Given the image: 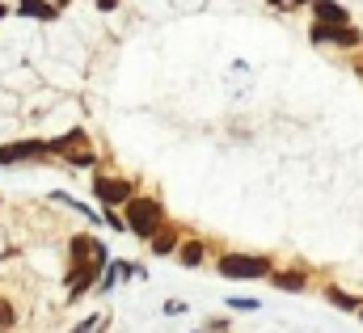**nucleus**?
Segmentation results:
<instances>
[{
  "label": "nucleus",
  "mask_w": 363,
  "mask_h": 333,
  "mask_svg": "<svg viewBox=\"0 0 363 333\" xmlns=\"http://www.w3.org/2000/svg\"><path fill=\"white\" fill-rule=\"evenodd\" d=\"M313 43H325V47H359L363 43V30H355V26H317L313 21Z\"/></svg>",
  "instance_id": "5"
},
{
  "label": "nucleus",
  "mask_w": 363,
  "mask_h": 333,
  "mask_svg": "<svg viewBox=\"0 0 363 333\" xmlns=\"http://www.w3.org/2000/svg\"><path fill=\"white\" fill-rule=\"evenodd\" d=\"M178 261L186 266V270L203 266V261H207V249H203V241H186V245H178Z\"/></svg>",
  "instance_id": "10"
},
{
  "label": "nucleus",
  "mask_w": 363,
  "mask_h": 333,
  "mask_svg": "<svg viewBox=\"0 0 363 333\" xmlns=\"http://www.w3.org/2000/svg\"><path fill=\"white\" fill-rule=\"evenodd\" d=\"M43 157H51L47 140H17L0 148V165H21V161H43Z\"/></svg>",
  "instance_id": "6"
},
{
  "label": "nucleus",
  "mask_w": 363,
  "mask_h": 333,
  "mask_svg": "<svg viewBox=\"0 0 363 333\" xmlns=\"http://www.w3.org/2000/svg\"><path fill=\"white\" fill-rule=\"evenodd\" d=\"M4 13H9V9H4V4H0V17H4Z\"/></svg>",
  "instance_id": "20"
},
{
  "label": "nucleus",
  "mask_w": 363,
  "mask_h": 333,
  "mask_svg": "<svg viewBox=\"0 0 363 333\" xmlns=\"http://www.w3.org/2000/svg\"><path fill=\"white\" fill-rule=\"evenodd\" d=\"M17 329V308L9 295H0V333H13Z\"/></svg>",
  "instance_id": "13"
},
{
  "label": "nucleus",
  "mask_w": 363,
  "mask_h": 333,
  "mask_svg": "<svg viewBox=\"0 0 363 333\" xmlns=\"http://www.w3.org/2000/svg\"><path fill=\"white\" fill-rule=\"evenodd\" d=\"M72 333H101V317H85V321H81Z\"/></svg>",
  "instance_id": "15"
},
{
  "label": "nucleus",
  "mask_w": 363,
  "mask_h": 333,
  "mask_svg": "<svg viewBox=\"0 0 363 333\" xmlns=\"http://www.w3.org/2000/svg\"><path fill=\"white\" fill-rule=\"evenodd\" d=\"M216 270L224 278H271L274 274V261L267 253H224L216 261Z\"/></svg>",
  "instance_id": "3"
},
{
  "label": "nucleus",
  "mask_w": 363,
  "mask_h": 333,
  "mask_svg": "<svg viewBox=\"0 0 363 333\" xmlns=\"http://www.w3.org/2000/svg\"><path fill=\"white\" fill-rule=\"evenodd\" d=\"M359 321H363V304H359Z\"/></svg>",
  "instance_id": "21"
},
{
  "label": "nucleus",
  "mask_w": 363,
  "mask_h": 333,
  "mask_svg": "<svg viewBox=\"0 0 363 333\" xmlns=\"http://www.w3.org/2000/svg\"><path fill=\"white\" fill-rule=\"evenodd\" d=\"M313 21L317 26H351V13L338 4V0H313Z\"/></svg>",
  "instance_id": "7"
},
{
  "label": "nucleus",
  "mask_w": 363,
  "mask_h": 333,
  "mask_svg": "<svg viewBox=\"0 0 363 333\" xmlns=\"http://www.w3.org/2000/svg\"><path fill=\"white\" fill-rule=\"evenodd\" d=\"M17 13L21 17H34V21H55L60 17V9L51 0H17Z\"/></svg>",
  "instance_id": "8"
},
{
  "label": "nucleus",
  "mask_w": 363,
  "mask_h": 333,
  "mask_svg": "<svg viewBox=\"0 0 363 333\" xmlns=\"http://www.w3.org/2000/svg\"><path fill=\"white\" fill-rule=\"evenodd\" d=\"M207 329H211V333H228V321H224V317H216V321H211Z\"/></svg>",
  "instance_id": "18"
},
{
  "label": "nucleus",
  "mask_w": 363,
  "mask_h": 333,
  "mask_svg": "<svg viewBox=\"0 0 363 333\" xmlns=\"http://www.w3.org/2000/svg\"><path fill=\"white\" fill-rule=\"evenodd\" d=\"M106 224H110L114 232H127V224H123V215H118V211H106Z\"/></svg>",
  "instance_id": "16"
},
{
  "label": "nucleus",
  "mask_w": 363,
  "mask_h": 333,
  "mask_svg": "<svg viewBox=\"0 0 363 333\" xmlns=\"http://www.w3.org/2000/svg\"><path fill=\"white\" fill-rule=\"evenodd\" d=\"M271 283H274V287H283V291H304V287H308L304 270H274Z\"/></svg>",
  "instance_id": "9"
},
{
  "label": "nucleus",
  "mask_w": 363,
  "mask_h": 333,
  "mask_svg": "<svg viewBox=\"0 0 363 333\" xmlns=\"http://www.w3.org/2000/svg\"><path fill=\"white\" fill-rule=\"evenodd\" d=\"M131 194H135V186H131L127 177H114V173H93V198H97L106 211L127 207V203H131Z\"/></svg>",
  "instance_id": "4"
},
{
  "label": "nucleus",
  "mask_w": 363,
  "mask_h": 333,
  "mask_svg": "<svg viewBox=\"0 0 363 333\" xmlns=\"http://www.w3.org/2000/svg\"><path fill=\"white\" fill-rule=\"evenodd\" d=\"M97 9H101V13H110V9H118V0H97Z\"/></svg>",
  "instance_id": "19"
},
{
  "label": "nucleus",
  "mask_w": 363,
  "mask_h": 333,
  "mask_svg": "<svg viewBox=\"0 0 363 333\" xmlns=\"http://www.w3.org/2000/svg\"><path fill=\"white\" fill-rule=\"evenodd\" d=\"M148 245H152V253H178V228H174V224H165Z\"/></svg>",
  "instance_id": "11"
},
{
  "label": "nucleus",
  "mask_w": 363,
  "mask_h": 333,
  "mask_svg": "<svg viewBox=\"0 0 363 333\" xmlns=\"http://www.w3.org/2000/svg\"><path fill=\"white\" fill-rule=\"evenodd\" d=\"M47 152H51V157H64L68 165H77V169L97 165V152L89 148V131H85V127H72L68 135L47 140Z\"/></svg>",
  "instance_id": "2"
},
{
  "label": "nucleus",
  "mask_w": 363,
  "mask_h": 333,
  "mask_svg": "<svg viewBox=\"0 0 363 333\" xmlns=\"http://www.w3.org/2000/svg\"><path fill=\"white\" fill-rule=\"evenodd\" d=\"M271 9H300V4H313V0H267Z\"/></svg>",
  "instance_id": "17"
},
{
  "label": "nucleus",
  "mask_w": 363,
  "mask_h": 333,
  "mask_svg": "<svg viewBox=\"0 0 363 333\" xmlns=\"http://www.w3.org/2000/svg\"><path fill=\"white\" fill-rule=\"evenodd\" d=\"M325 300H330V304H338V308H342V312H359V295H351V291H342V287H330V291H325Z\"/></svg>",
  "instance_id": "12"
},
{
  "label": "nucleus",
  "mask_w": 363,
  "mask_h": 333,
  "mask_svg": "<svg viewBox=\"0 0 363 333\" xmlns=\"http://www.w3.org/2000/svg\"><path fill=\"white\" fill-rule=\"evenodd\" d=\"M262 300H250V295H228V312H258Z\"/></svg>",
  "instance_id": "14"
},
{
  "label": "nucleus",
  "mask_w": 363,
  "mask_h": 333,
  "mask_svg": "<svg viewBox=\"0 0 363 333\" xmlns=\"http://www.w3.org/2000/svg\"><path fill=\"white\" fill-rule=\"evenodd\" d=\"M123 224L127 232H135L140 241H152L165 228V203L157 194H131V203L123 207Z\"/></svg>",
  "instance_id": "1"
}]
</instances>
